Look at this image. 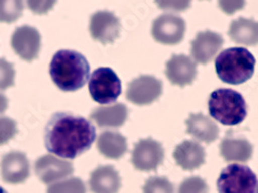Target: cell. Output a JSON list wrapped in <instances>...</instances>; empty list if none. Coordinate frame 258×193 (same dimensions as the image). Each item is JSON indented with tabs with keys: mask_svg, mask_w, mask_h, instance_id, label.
Here are the masks:
<instances>
[{
	"mask_svg": "<svg viewBox=\"0 0 258 193\" xmlns=\"http://www.w3.org/2000/svg\"><path fill=\"white\" fill-rule=\"evenodd\" d=\"M9 106V100L8 98L0 93V114H3L4 112H6V110L8 109Z\"/></svg>",
	"mask_w": 258,
	"mask_h": 193,
	"instance_id": "1f68e13d",
	"label": "cell"
},
{
	"mask_svg": "<svg viewBox=\"0 0 258 193\" xmlns=\"http://www.w3.org/2000/svg\"><path fill=\"white\" fill-rule=\"evenodd\" d=\"M15 70L13 64L0 58V90H6L14 85Z\"/></svg>",
	"mask_w": 258,
	"mask_h": 193,
	"instance_id": "4316f807",
	"label": "cell"
},
{
	"mask_svg": "<svg viewBox=\"0 0 258 193\" xmlns=\"http://www.w3.org/2000/svg\"><path fill=\"white\" fill-rule=\"evenodd\" d=\"M90 118L100 128H119L125 124L128 118V109L123 103L99 106L91 113Z\"/></svg>",
	"mask_w": 258,
	"mask_h": 193,
	"instance_id": "ffe728a7",
	"label": "cell"
},
{
	"mask_svg": "<svg viewBox=\"0 0 258 193\" xmlns=\"http://www.w3.org/2000/svg\"><path fill=\"white\" fill-rule=\"evenodd\" d=\"M209 186L204 179L191 177L181 183L178 193H209Z\"/></svg>",
	"mask_w": 258,
	"mask_h": 193,
	"instance_id": "484cf974",
	"label": "cell"
},
{
	"mask_svg": "<svg viewBox=\"0 0 258 193\" xmlns=\"http://www.w3.org/2000/svg\"><path fill=\"white\" fill-rule=\"evenodd\" d=\"M89 187L92 193H119L120 175L112 165L98 166L91 173Z\"/></svg>",
	"mask_w": 258,
	"mask_h": 193,
	"instance_id": "ac0fdd59",
	"label": "cell"
},
{
	"mask_svg": "<svg viewBox=\"0 0 258 193\" xmlns=\"http://www.w3.org/2000/svg\"><path fill=\"white\" fill-rule=\"evenodd\" d=\"M220 154L228 162H246L252 157L253 146L247 139L228 133L220 144Z\"/></svg>",
	"mask_w": 258,
	"mask_h": 193,
	"instance_id": "e0dca14e",
	"label": "cell"
},
{
	"mask_svg": "<svg viewBox=\"0 0 258 193\" xmlns=\"http://www.w3.org/2000/svg\"><path fill=\"white\" fill-rule=\"evenodd\" d=\"M173 155L176 163L184 170L198 169L206 161L205 149L196 141H184L176 147Z\"/></svg>",
	"mask_w": 258,
	"mask_h": 193,
	"instance_id": "2e32d148",
	"label": "cell"
},
{
	"mask_svg": "<svg viewBox=\"0 0 258 193\" xmlns=\"http://www.w3.org/2000/svg\"><path fill=\"white\" fill-rule=\"evenodd\" d=\"M224 44L223 37L214 31L199 32L191 41V55L197 62L208 64L217 55Z\"/></svg>",
	"mask_w": 258,
	"mask_h": 193,
	"instance_id": "5bb4252c",
	"label": "cell"
},
{
	"mask_svg": "<svg viewBox=\"0 0 258 193\" xmlns=\"http://www.w3.org/2000/svg\"><path fill=\"white\" fill-rule=\"evenodd\" d=\"M97 149L104 157L117 160L127 152V140L120 133L106 131L98 137Z\"/></svg>",
	"mask_w": 258,
	"mask_h": 193,
	"instance_id": "44dd1931",
	"label": "cell"
},
{
	"mask_svg": "<svg viewBox=\"0 0 258 193\" xmlns=\"http://www.w3.org/2000/svg\"><path fill=\"white\" fill-rule=\"evenodd\" d=\"M187 134L198 141L211 144L219 137V127L209 117L199 114H191L186 120Z\"/></svg>",
	"mask_w": 258,
	"mask_h": 193,
	"instance_id": "d6986e66",
	"label": "cell"
},
{
	"mask_svg": "<svg viewBox=\"0 0 258 193\" xmlns=\"http://www.w3.org/2000/svg\"><path fill=\"white\" fill-rule=\"evenodd\" d=\"M256 60L245 48H229L221 52L215 61V70L221 81L241 85L249 81L255 71Z\"/></svg>",
	"mask_w": 258,
	"mask_h": 193,
	"instance_id": "3957f363",
	"label": "cell"
},
{
	"mask_svg": "<svg viewBox=\"0 0 258 193\" xmlns=\"http://www.w3.org/2000/svg\"><path fill=\"white\" fill-rule=\"evenodd\" d=\"M257 185L253 170L238 163L226 166L217 180L218 193H257Z\"/></svg>",
	"mask_w": 258,
	"mask_h": 193,
	"instance_id": "5b68a950",
	"label": "cell"
},
{
	"mask_svg": "<svg viewBox=\"0 0 258 193\" xmlns=\"http://www.w3.org/2000/svg\"><path fill=\"white\" fill-rule=\"evenodd\" d=\"M24 0H0V22L13 23L22 16Z\"/></svg>",
	"mask_w": 258,
	"mask_h": 193,
	"instance_id": "603a6c76",
	"label": "cell"
},
{
	"mask_svg": "<svg viewBox=\"0 0 258 193\" xmlns=\"http://www.w3.org/2000/svg\"><path fill=\"white\" fill-rule=\"evenodd\" d=\"M165 75L171 84L185 87L196 80L198 64L186 55H173L166 62Z\"/></svg>",
	"mask_w": 258,
	"mask_h": 193,
	"instance_id": "4fadbf2b",
	"label": "cell"
},
{
	"mask_svg": "<svg viewBox=\"0 0 258 193\" xmlns=\"http://www.w3.org/2000/svg\"><path fill=\"white\" fill-rule=\"evenodd\" d=\"M89 92L100 104L115 102L122 92L121 80L110 68L97 69L89 80Z\"/></svg>",
	"mask_w": 258,
	"mask_h": 193,
	"instance_id": "8992f818",
	"label": "cell"
},
{
	"mask_svg": "<svg viewBox=\"0 0 258 193\" xmlns=\"http://www.w3.org/2000/svg\"><path fill=\"white\" fill-rule=\"evenodd\" d=\"M74 165L71 161L58 158L54 155H45L36 160L34 165L38 179L47 185L61 181L74 173Z\"/></svg>",
	"mask_w": 258,
	"mask_h": 193,
	"instance_id": "8fae6325",
	"label": "cell"
},
{
	"mask_svg": "<svg viewBox=\"0 0 258 193\" xmlns=\"http://www.w3.org/2000/svg\"><path fill=\"white\" fill-rule=\"evenodd\" d=\"M30 176V164L22 152L13 151L2 160V177L9 184L24 183Z\"/></svg>",
	"mask_w": 258,
	"mask_h": 193,
	"instance_id": "9a60e30c",
	"label": "cell"
},
{
	"mask_svg": "<svg viewBox=\"0 0 258 193\" xmlns=\"http://www.w3.org/2000/svg\"><path fill=\"white\" fill-rule=\"evenodd\" d=\"M17 123L8 117L0 118V145L9 143L17 134Z\"/></svg>",
	"mask_w": 258,
	"mask_h": 193,
	"instance_id": "83f0119b",
	"label": "cell"
},
{
	"mask_svg": "<svg viewBox=\"0 0 258 193\" xmlns=\"http://www.w3.org/2000/svg\"><path fill=\"white\" fill-rule=\"evenodd\" d=\"M143 193H175V188L165 177H151L145 182Z\"/></svg>",
	"mask_w": 258,
	"mask_h": 193,
	"instance_id": "d4e9b609",
	"label": "cell"
},
{
	"mask_svg": "<svg viewBox=\"0 0 258 193\" xmlns=\"http://www.w3.org/2000/svg\"><path fill=\"white\" fill-rule=\"evenodd\" d=\"M57 0H27V6L31 12L37 15H44L50 12Z\"/></svg>",
	"mask_w": 258,
	"mask_h": 193,
	"instance_id": "f546056e",
	"label": "cell"
},
{
	"mask_svg": "<svg viewBox=\"0 0 258 193\" xmlns=\"http://www.w3.org/2000/svg\"><path fill=\"white\" fill-rule=\"evenodd\" d=\"M162 93V83L153 76H141L128 84L127 99L137 105H148L156 101Z\"/></svg>",
	"mask_w": 258,
	"mask_h": 193,
	"instance_id": "9c48e42d",
	"label": "cell"
},
{
	"mask_svg": "<svg viewBox=\"0 0 258 193\" xmlns=\"http://www.w3.org/2000/svg\"><path fill=\"white\" fill-rule=\"evenodd\" d=\"M89 75L88 60L77 51L60 50L50 63L51 79L62 91L73 92L83 88Z\"/></svg>",
	"mask_w": 258,
	"mask_h": 193,
	"instance_id": "7a4b0ae2",
	"label": "cell"
},
{
	"mask_svg": "<svg viewBox=\"0 0 258 193\" xmlns=\"http://www.w3.org/2000/svg\"><path fill=\"white\" fill-rule=\"evenodd\" d=\"M96 139L90 121L71 113L53 115L45 131L48 151L61 158L74 159L87 152Z\"/></svg>",
	"mask_w": 258,
	"mask_h": 193,
	"instance_id": "6da1fadb",
	"label": "cell"
},
{
	"mask_svg": "<svg viewBox=\"0 0 258 193\" xmlns=\"http://www.w3.org/2000/svg\"><path fill=\"white\" fill-rule=\"evenodd\" d=\"M164 159V150L161 144L152 139L140 140L134 148L132 163L141 171L156 170Z\"/></svg>",
	"mask_w": 258,
	"mask_h": 193,
	"instance_id": "ba28073f",
	"label": "cell"
},
{
	"mask_svg": "<svg viewBox=\"0 0 258 193\" xmlns=\"http://www.w3.org/2000/svg\"><path fill=\"white\" fill-rule=\"evenodd\" d=\"M208 106L211 117L225 126L239 125L247 117V103L243 95L231 89L212 92Z\"/></svg>",
	"mask_w": 258,
	"mask_h": 193,
	"instance_id": "277c9868",
	"label": "cell"
},
{
	"mask_svg": "<svg viewBox=\"0 0 258 193\" xmlns=\"http://www.w3.org/2000/svg\"><path fill=\"white\" fill-rule=\"evenodd\" d=\"M219 8L227 15H233L235 12L244 9L246 0H218Z\"/></svg>",
	"mask_w": 258,
	"mask_h": 193,
	"instance_id": "4dcf8cb0",
	"label": "cell"
},
{
	"mask_svg": "<svg viewBox=\"0 0 258 193\" xmlns=\"http://www.w3.org/2000/svg\"><path fill=\"white\" fill-rule=\"evenodd\" d=\"M47 193H87V189L81 179L71 178L51 185Z\"/></svg>",
	"mask_w": 258,
	"mask_h": 193,
	"instance_id": "cb8c5ba5",
	"label": "cell"
},
{
	"mask_svg": "<svg viewBox=\"0 0 258 193\" xmlns=\"http://www.w3.org/2000/svg\"><path fill=\"white\" fill-rule=\"evenodd\" d=\"M257 31L256 21L246 18H239L231 22L228 35L236 44L256 46L258 39Z\"/></svg>",
	"mask_w": 258,
	"mask_h": 193,
	"instance_id": "7402d4cb",
	"label": "cell"
},
{
	"mask_svg": "<svg viewBox=\"0 0 258 193\" xmlns=\"http://www.w3.org/2000/svg\"><path fill=\"white\" fill-rule=\"evenodd\" d=\"M155 3L163 11L184 12L191 7L192 0H155Z\"/></svg>",
	"mask_w": 258,
	"mask_h": 193,
	"instance_id": "f1b7e54d",
	"label": "cell"
},
{
	"mask_svg": "<svg viewBox=\"0 0 258 193\" xmlns=\"http://www.w3.org/2000/svg\"><path fill=\"white\" fill-rule=\"evenodd\" d=\"M186 31L185 21L177 15L163 14L153 21L151 33L162 45L174 46L183 40Z\"/></svg>",
	"mask_w": 258,
	"mask_h": 193,
	"instance_id": "52a82bcc",
	"label": "cell"
},
{
	"mask_svg": "<svg viewBox=\"0 0 258 193\" xmlns=\"http://www.w3.org/2000/svg\"><path fill=\"white\" fill-rule=\"evenodd\" d=\"M0 193H8L3 187H0Z\"/></svg>",
	"mask_w": 258,
	"mask_h": 193,
	"instance_id": "d6a6232c",
	"label": "cell"
},
{
	"mask_svg": "<svg viewBox=\"0 0 258 193\" xmlns=\"http://www.w3.org/2000/svg\"><path fill=\"white\" fill-rule=\"evenodd\" d=\"M11 44L13 50L20 58L31 62L37 58L40 47L41 36L37 29L31 26L18 27L12 35Z\"/></svg>",
	"mask_w": 258,
	"mask_h": 193,
	"instance_id": "7c38bea8",
	"label": "cell"
},
{
	"mask_svg": "<svg viewBox=\"0 0 258 193\" xmlns=\"http://www.w3.org/2000/svg\"><path fill=\"white\" fill-rule=\"evenodd\" d=\"M90 34L102 45L113 44L120 36L121 23L118 17L109 11H99L90 20Z\"/></svg>",
	"mask_w": 258,
	"mask_h": 193,
	"instance_id": "30bf717a",
	"label": "cell"
}]
</instances>
